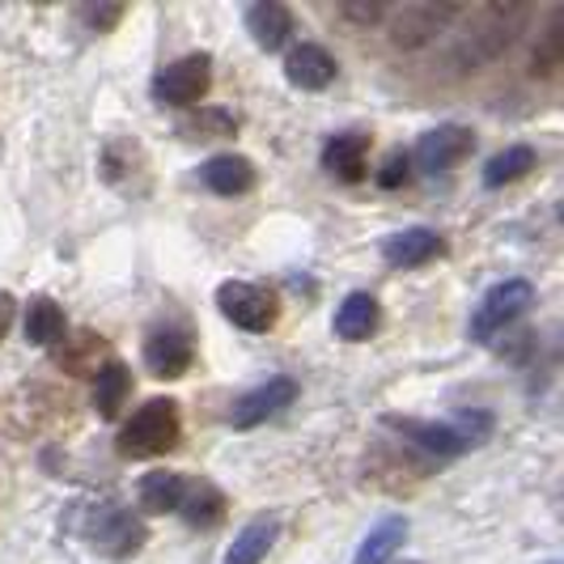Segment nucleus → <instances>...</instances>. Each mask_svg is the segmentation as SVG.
I'll return each mask as SVG.
<instances>
[{
  "label": "nucleus",
  "mask_w": 564,
  "mask_h": 564,
  "mask_svg": "<svg viewBox=\"0 0 564 564\" xmlns=\"http://www.w3.org/2000/svg\"><path fill=\"white\" fill-rule=\"evenodd\" d=\"M522 22H527V9L522 4H484V9H476L467 34L458 39V47L451 52V64L471 73V68L488 64L492 56H501L509 43L518 39Z\"/></svg>",
  "instance_id": "1"
},
{
  "label": "nucleus",
  "mask_w": 564,
  "mask_h": 564,
  "mask_svg": "<svg viewBox=\"0 0 564 564\" xmlns=\"http://www.w3.org/2000/svg\"><path fill=\"white\" fill-rule=\"evenodd\" d=\"M174 442H178V408H174V399L141 403L128 416L123 433H119V451L128 458H158V454L174 451Z\"/></svg>",
  "instance_id": "2"
},
{
  "label": "nucleus",
  "mask_w": 564,
  "mask_h": 564,
  "mask_svg": "<svg viewBox=\"0 0 564 564\" xmlns=\"http://www.w3.org/2000/svg\"><path fill=\"white\" fill-rule=\"evenodd\" d=\"M458 18V4L451 0H412V4H399L395 22H391V43L399 52H421L429 47L442 30Z\"/></svg>",
  "instance_id": "3"
},
{
  "label": "nucleus",
  "mask_w": 564,
  "mask_h": 564,
  "mask_svg": "<svg viewBox=\"0 0 564 564\" xmlns=\"http://www.w3.org/2000/svg\"><path fill=\"white\" fill-rule=\"evenodd\" d=\"M153 89H158V102H166V107H199L213 89V56L208 52L178 56L162 68Z\"/></svg>",
  "instance_id": "4"
},
{
  "label": "nucleus",
  "mask_w": 564,
  "mask_h": 564,
  "mask_svg": "<svg viewBox=\"0 0 564 564\" xmlns=\"http://www.w3.org/2000/svg\"><path fill=\"white\" fill-rule=\"evenodd\" d=\"M217 311L226 314L234 327H242V332H268L281 318V302L268 289H259V284L226 281L217 289Z\"/></svg>",
  "instance_id": "5"
},
{
  "label": "nucleus",
  "mask_w": 564,
  "mask_h": 564,
  "mask_svg": "<svg viewBox=\"0 0 564 564\" xmlns=\"http://www.w3.org/2000/svg\"><path fill=\"white\" fill-rule=\"evenodd\" d=\"M531 302H535L531 281H506L497 284V289H488L484 302L476 306V314H471V336L480 339V344L501 336L513 318H522V314L531 311Z\"/></svg>",
  "instance_id": "6"
},
{
  "label": "nucleus",
  "mask_w": 564,
  "mask_h": 564,
  "mask_svg": "<svg viewBox=\"0 0 564 564\" xmlns=\"http://www.w3.org/2000/svg\"><path fill=\"white\" fill-rule=\"evenodd\" d=\"M476 153V137H471V128H463V123H437V128H429L416 149L408 153L412 158V166L424 170V174H446L454 170L458 162H467Z\"/></svg>",
  "instance_id": "7"
},
{
  "label": "nucleus",
  "mask_w": 564,
  "mask_h": 564,
  "mask_svg": "<svg viewBox=\"0 0 564 564\" xmlns=\"http://www.w3.org/2000/svg\"><path fill=\"white\" fill-rule=\"evenodd\" d=\"M144 539H149V527H144L137 513H128V509H102V513L89 522V543H94L102 556H111V561L137 556L144 547Z\"/></svg>",
  "instance_id": "8"
},
{
  "label": "nucleus",
  "mask_w": 564,
  "mask_h": 564,
  "mask_svg": "<svg viewBox=\"0 0 564 564\" xmlns=\"http://www.w3.org/2000/svg\"><path fill=\"white\" fill-rule=\"evenodd\" d=\"M297 399V382L293 378H268L263 387H254L247 395L234 403V412H229V424L234 429H259L263 421H272L276 412H284L289 403Z\"/></svg>",
  "instance_id": "9"
},
{
  "label": "nucleus",
  "mask_w": 564,
  "mask_h": 564,
  "mask_svg": "<svg viewBox=\"0 0 564 564\" xmlns=\"http://www.w3.org/2000/svg\"><path fill=\"white\" fill-rule=\"evenodd\" d=\"M382 424L395 429L399 437L416 442L421 451L446 454V458H454V454H463L467 446H471V437H467L458 424H442V421L433 424V421H416V416H382Z\"/></svg>",
  "instance_id": "10"
},
{
  "label": "nucleus",
  "mask_w": 564,
  "mask_h": 564,
  "mask_svg": "<svg viewBox=\"0 0 564 564\" xmlns=\"http://www.w3.org/2000/svg\"><path fill=\"white\" fill-rule=\"evenodd\" d=\"M144 366L153 378H183L192 366V336L178 327H162L144 339Z\"/></svg>",
  "instance_id": "11"
},
{
  "label": "nucleus",
  "mask_w": 564,
  "mask_h": 564,
  "mask_svg": "<svg viewBox=\"0 0 564 564\" xmlns=\"http://www.w3.org/2000/svg\"><path fill=\"white\" fill-rule=\"evenodd\" d=\"M199 183L213 192V196H247L254 187V162L242 153H217L199 166Z\"/></svg>",
  "instance_id": "12"
},
{
  "label": "nucleus",
  "mask_w": 564,
  "mask_h": 564,
  "mask_svg": "<svg viewBox=\"0 0 564 564\" xmlns=\"http://www.w3.org/2000/svg\"><path fill=\"white\" fill-rule=\"evenodd\" d=\"M336 56L327 47H318V43H297L289 52V59H284V77L297 89H311V94L327 89V85L336 82Z\"/></svg>",
  "instance_id": "13"
},
{
  "label": "nucleus",
  "mask_w": 564,
  "mask_h": 564,
  "mask_svg": "<svg viewBox=\"0 0 564 564\" xmlns=\"http://www.w3.org/2000/svg\"><path fill=\"white\" fill-rule=\"evenodd\" d=\"M242 22L251 30L254 47L263 52H281L284 43L293 39V13L276 4V0H259V4H247L242 9Z\"/></svg>",
  "instance_id": "14"
},
{
  "label": "nucleus",
  "mask_w": 564,
  "mask_h": 564,
  "mask_svg": "<svg viewBox=\"0 0 564 564\" xmlns=\"http://www.w3.org/2000/svg\"><path fill=\"white\" fill-rule=\"evenodd\" d=\"M442 251H446L442 234H433V229H424V226L399 229V234H391V238L382 242V259H387L391 268H421V263L437 259Z\"/></svg>",
  "instance_id": "15"
},
{
  "label": "nucleus",
  "mask_w": 564,
  "mask_h": 564,
  "mask_svg": "<svg viewBox=\"0 0 564 564\" xmlns=\"http://www.w3.org/2000/svg\"><path fill=\"white\" fill-rule=\"evenodd\" d=\"M366 153L369 137L366 132H336L323 144V166L336 174L339 183H361L366 178Z\"/></svg>",
  "instance_id": "16"
},
{
  "label": "nucleus",
  "mask_w": 564,
  "mask_h": 564,
  "mask_svg": "<svg viewBox=\"0 0 564 564\" xmlns=\"http://www.w3.org/2000/svg\"><path fill=\"white\" fill-rule=\"evenodd\" d=\"M276 535H281V522L268 513V518H251L238 535L229 539L226 547V561L221 564H259L268 552H272V543H276Z\"/></svg>",
  "instance_id": "17"
},
{
  "label": "nucleus",
  "mask_w": 564,
  "mask_h": 564,
  "mask_svg": "<svg viewBox=\"0 0 564 564\" xmlns=\"http://www.w3.org/2000/svg\"><path fill=\"white\" fill-rule=\"evenodd\" d=\"M378 323H382L378 297L373 293H348L336 311V336L348 339V344H361L378 332Z\"/></svg>",
  "instance_id": "18"
},
{
  "label": "nucleus",
  "mask_w": 564,
  "mask_h": 564,
  "mask_svg": "<svg viewBox=\"0 0 564 564\" xmlns=\"http://www.w3.org/2000/svg\"><path fill=\"white\" fill-rule=\"evenodd\" d=\"M403 539H408V518H403V513H391V518H382V522L369 527V535L361 539L352 564H387L399 552Z\"/></svg>",
  "instance_id": "19"
},
{
  "label": "nucleus",
  "mask_w": 564,
  "mask_h": 564,
  "mask_svg": "<svg viewBox=\"0 0 564 564\" xmlns=\"http://www.w3.org/2000/svg\"><path fill=\"white\" fill-rule=\"evenodd\" d=\"M128 391H132V373L123 361H102V369L94 373V403H98V416L102 421H115L128 403Z\"/></svg>",
  "instance_id": "20"
},
{
  "label": "nucleus",
  "mask_w": 564,
  "mask_h": 564,
  "mask_svg": "<svg viewBox=\"0 0 564 564\" xmlns=\"http://www.w3.org/2000/svg\"><path fill=\"white\" fill-rule=\"evenodd\" d=\"M183 488H187V480L174 476V471H149L137 488V501H141L144 513H178Z\"/></svg>",
  "instance_id": "21"
},
{
  "label": "nucleus",
  "mask_w": 564,
  "mask_h": 564,
  "mask_svg": "<svg viewBox=\"0 0 564 564\" xmlns=\"http://www.w3.org/2000/svg\"><path fill=\"white\" fill-rule=\"evenodd\" d=\"M535 166H539V153L531 144H509V149H501V153L484 166V187H509V183L527 178Z\"/></svg>",
  "instance_id": "22"
},
{
  "label": "nucleus",
  "mask_w": 564,
  "mask_h": 564,
  "mask_svg": "<svg viewBox=\"0 0 564 564\" xmlns=\"http://www.w3.org/2000/svg\"><path fill=\"white\" fill-rule=\"evenodd\" d=\"M64 332H68V318L59 311V302L52 297H34L26 306V339L47 348V344H64Z\"/></svg>",
  "instance_id": "23"
},
{
  "label": "nucleus",
  "mask_w": 564,
  "mask_h": 564,
  "mask_svg": "<svg viewBox=\"0 0 564 564\" xmlns=\"http://www.w3.org/2000/svg\"><path fill=\"white\" fill-rule=\"evenodd\" d=\"M178 513H183L192 527H213V522L226 513V497H221L208 480H196L183 488V506H178Z\"/></svg>",
  "instance_id": "24"
},
{
  "label": "nucleus",
  "mask_w": 564,
  "mask_h": 564,
  "mask_svg": "<svg viewBox=\"0 0 564 564\" xmlns=\"http://www.w3.org/2000/svg\"><path fill=\"white\" fill-rule=\"evenodd\" d=\"M564 13L561 9H552V22H547V30L539 34L535 43V56H531V73L535 77H556L564 64Z\"/></svg>",
  "instance_id": "25"
},
{
  "label": "nucleus",
  "mask_w": 564,
  "mask_h": 564,
  "mask_svg": "<svg viewBox=\"0 0 564 564\" xmlns=\"http://www.w3.org/2000/svg\"><path fill=\"white\" fill-rule=\"evenodd\" d=\"M183 132L187 137H196V141H208V137H229L234 132V119L226 111H196V119H187L183 123Z\"/></svg>",
  "instance_id": "26"
},
{
  "label": "nucleus",
  "mask_w": 564,
  "mask_h": 564,
  "mask_svg": "<svg viewBox=\"0 0 564 564\" xmlns=\"http://www.w3.org/2000/svg\"><path fill=\"white\" fill-rule=\"evenodd\" d=\"M391 13V4H382V0H344L339 4V18L344 22H352V26H378L382 18Z\"/></svg>",
  "instance_id": "27"
},
{
  "label": "nucleus",
  "mask_w": 564,
  "mask_h": 564,
  "mask_svg": "<svg viewBox=\"0 0 564 564\" xmlns=\"http://www.w3.org/2000/svg\"><path fill=\"white\" fill-rule=\"evenodd\" d=\"M77 18H82V22H85L89 30H94V34H107V30L119 26V18H123V4H115V0L82 4V9H77Z\"/></svg>",
  "instance_id": "28"
},
{
  "label": "nucleus",
  "mask_w": 564,
  "mask_h": 564,
  "mask_svg": "<svg viewBox=\"0 0 564 564\" xmlns=\"http://www.w3.org/2000/svg\"><path fill=\"white\" fill-rule=\"evenodd\" d=\"M408 178H412V158H408V153H391V158L382 162V170H378V187H387V192L403 187Z\"/></svg>",
  "instance_id": "29"
},
{
  "label": "nucleus",
  "mask_w": 564,
  "mask_h": 564,
  "mask_svg": "<svg viewBox=\"0 0 564 564\" xmlns=\"http://www.w3.org/2000/svg\"><path fill=\"white\" fill-rule=\"evenodd\" d=\"M13 314H18V306H13V293H0V339L9 336V327H13Z\"/></svg>",
  "instance_id": "30"
},
{
  "label": "nucleus",
  "mask_w": 564,
  "mask_h": 564,
  "mask_svg": "<svg viewBox=\"0 0 564 564\" xmlns=\"http://www.w3.org/2000/svg\"><path fill=\"white\" fill-rule=\"evenodd\" d=\"M408 564H416V561H408Z\"/></svg>",
  "instance_id": "31"
}]
</instances>
